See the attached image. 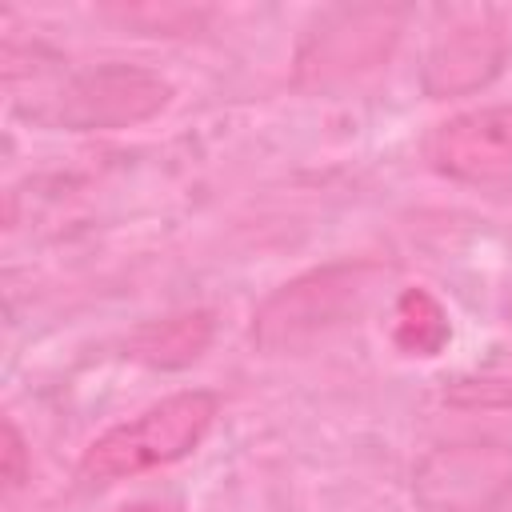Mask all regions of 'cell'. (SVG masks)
Returning a JSON list of instances; mask_svg holds the SVG:
<instances>
[{
  "label": "cell",
  "instance_id": "1",
  "mask_svg": "<svg viewBox=\"0 0 512 512\" xmlns=\"http://www.w3.org/2000/svg\"><path fill=\"white\" fill-rule=\"evenodd\" d=\"M216 412H220V400L212 392H200V388L176 392L144 408L140 416L108 428L104 436H96L80 456V476L96 484H112L124 476H140L148 468L176 464L208 436Z\"/></svg>",
  "mask_w": 512,
  "mask_h": 512
},
{
  "label": "cell",
  "instance_id": "2",
  "mask_svg": "<svg viewBox=\"0 0 512 512\" xmlns=\"http://www.w3.org/2000/svg\"><path fill=\"white\" fill-rule=\"evenodd\" d=\"M376 264H328L284 288H276L252 316V340L264 352H292L312 344L316 336L340 328L360 312L368 292L376 288Z\"/></svg>",
  "mask_w": 512,
  "mask_h": 512
},
{
  "label": "cell",
  "instance_id": "3",
  "mask_svg": "<svg viewBox=\"0 0 512 512\" xmlns=\"http://www.w3.org/2000/svg\"><path fill=\"white\" fill-rule=\"evenodd\" d=\"M168 100L172 84L160 72L140 64H100L68 76L32 116L68 132H112L152 120Z\"/></svg>",
  "mask_w": 512,
  "mask_h": 512
},
{
  "label": "cell",
  "instance_id": "4",
  "mask_svg": "<svg viewBox=\"0 0 512 512\" xmlns=\"http://www.w3.org/2000/svg\"><path fill=\"white\" fill-rule=\"evenodd\" d=\"M412 492L428 512H492L512 496V448L492 440L440 444L416 464Z\"/></svg>",
  "mask_w": 512,
  "mask_h": 512
},
{
  "label": "cell",
  "instance_id": "5",
  "mask_svg": "<svg viewBox=\"0 0 512 512\" xmlns=\"http://www.w3.org/2000/svg\"><path fill=\"white\" fill-rule=\"evenodd\" d=\"M432 164L452 180H508L512 176V104H488L452 116L428 144Z\"/></svg>",
  "mask_w": 512,
  "mask_h": 512
},
{
  "label": "cell",
  "instance_id": "6",
  "mask_svg": "<svg viewBox=\"0 0 512 512\" xmlns=\"http://www.w3.org/2000/svg\"><path fill=\"white\" fill-rule=\"evenodd\" d=\"M504 60H508V32L500 28V20L492 12H484V16L456 24L452 32H444L432 44L420 84L432 100L464 96V92H476L488 80H496Z\"/></svg>",
  "mask_w": 512,
  "mask_h": 512
},
{
  "label": "cell",
  "instance_id": "7",
  "mask_svg": "<svg viewBox=\"0 0 512 512\" xmlns=\"http://www.w3.org/2000/svg\"><path fill=\"white\" fill-rule=\"evenodd\" d=\"M392 40H396V12H384V8L348 12L340 16V24L308 40V48L300 52V76L312 84H324V80L364 72L380 56H388Z\"/></svg>",
  "mask_w": 512,
  "mask_h": 512
},
{
  "label": "cell",
  "instance_id": "8",
  "mask_svg": "<svg viewBox=\"0 0 512 512\" xmlns=\"http://www.w3.org/2000/svg\"><path fill=\"white\" fill-rule=\"evenodd\" d=\"M212 312L204 308H192V312H176V316H164V320H148L140 324L124 352L136 360V364H148V368H188L192 360L204 356V348L212 344Z\"/></svg>",
  "mask_w": 512,
  "mask_h": 512
},
{
  "label": "cell",
  "instance_id": "9",
  "mask_svg": "<svg viewBox=\"0 0 512 512\" xmlns=\"http://www.w3.org/2000/svg\"><path fill=\"white\" fill-rule=\"evenodd\" d=\"M452 340L448 312L424 288H404L392 308V344L408 356H436Z\"/></svg>",
  "mask_w": 512,
  "mask_h": 512
},
{
  "label": "cell",
  "instance_id": "10",
  "mask_svg": "<svg viewBox=\"0 0 512 512\" xmlns=\"http://www.w3.org/2000/svg\"><path fill=\"white\" fill-rule=\"evenodd\" d=\"M444 400L456 408H512V376L456 380V384H448Z\"/></svg>",
  "mask_w": 512,
  "mask_h": 512
},
{
  "label": "cell",
  "instance_id": "11",
  "mask_svg": "<svg viewBox=\"0 0 512 512\" xmlns=\"http://www.w3.org/2000/svg\"><path fill=\"white\" fill-rule=\"evenodd\" d=\"M28 476V448H24V436L12 420H4V480L8 488H20Z\"/></svg>",
  "mask_w": 512,
  "mask_h": 512
},
{
  "label": "cell",
  "instance_id": "12",
  "mask_svg": "<svg viewBox=\"0 0 512 512\" xmlns=\"http://www.w3.org/2000/svg\"><path fill=\"white\" fill-rule=\"evenodd\" d=\"M116 512H176V504H160V500H136V504H124Z\"/></svg>",
  "mask_w": 512,
  "mask_h": 512
}]
</instances>
